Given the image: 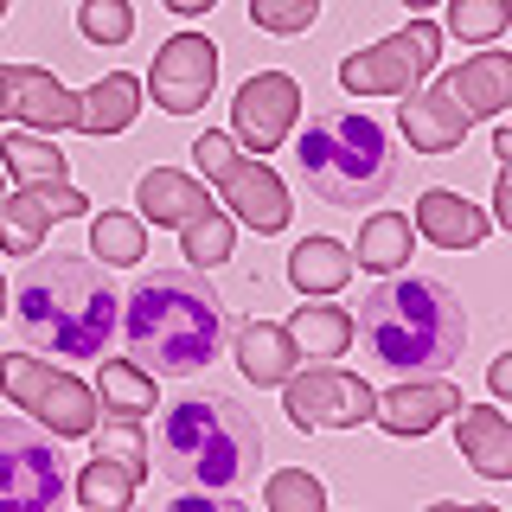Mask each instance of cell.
<instances>
[{"mask_svg":"<svg viewBox=\"0 0 512 512\" xmlns=\"http://www.w3.org/2000/svg\"><path fill=\"white\" fill-rule=\"evenodd\" d=\"M122 340L128 359L154 378H192L224 352L231 340V314H224V295L199 269H154L128 288L122 301Z\"/></svg>","mask_w":512,"mask_h":512,"instance_id":"cell-1","label":"cell"},{"mask_svg":"<svg viewBox=\"0 0 512 512\" xmlns=\"http://www.w3.org/2000/svg\"><path fill=\"white\" fill-rule=\"evenodd\" d=\"M122 295L103 276L96 256H32L13 282V327L26 346L52 352V359H103L116 340Z\"/></svg>","mask_w":512,"mask_h":512,"instance_id":"cell-2","label":"cell"},{"mask_svg":"<svg viewBox=\"0 0 512 512\" xmlns=\"http://www.w3.org/2000/svg\"><path fill=\"white\" fill-rule=\"evenodd\" d=\"M352 340H365V352L384 372H410V378H436L461 359L468 346V314H461L455 288L436 276H378L359 301Z\"/></svg>","mask_w":512,"mask_h":512,"instance_id":"cell-3","label":"cell"},{"mask_svg":"<svg viewBox=\"0 0 512 512\" xmlns=\"http://www.w3.org/2000/svg\"><path fill=\"white\" fill-rule=\"evenodd\" d=\"M148 455L180 493H231L263 461V429L231 391H186L160 410Z\"/></svg>","mask_w":512,"mask_h":512,"instance_id":"cell-4","label":"cell"},{"mask_svg":"<svg viewBox=\"0 0 512 512\" xmlns=\"http://www.w3.org/2000/svg\"><path fill=\"white\" fill-rule=\"evenodd\" d=\"M295 167L308 180V192H320L327 205H346V212L378 205L397 180L391 135L372 116H359V109H320V116H308V128L295 141Z\"/></svg>","mask_w":512,"mask_h":512,"instance_id":"cell-5","label":"cell"},{"mask_svg":"<svg viewBox=\"0 0 512 512\" xmlns=\"http://www.w3.org/2000/svg\"><path fill=\"white\" fill-rule=\"evenodd\" d=\"M71 474H64L58 436L26 416H0V512H64Z\"/></svg>","mask_w":512,"mask_h":512,"instance_id":"cell-6","label":"cell"},{"mask_svg":"<svg viewBox=\"0 0 512 512\" xmlns=\"http://www.w3.org/2000/svg\"><path fill=\"white\" fill-rule=\"evenodd\" d=\"M0 391L13 397V410H26L32 423H45L52 436H90L96 429V391L84 378L58 372L52 359L0 352Z\"/></svg>","mask_w":512,"mask_h":512,"instance_id":"cell-7","label":"cell"},{"mask_svg":"<svg viewBox=\"0 0 512 512\" xmlns=\"http://www.w3.org/2000/svg\"><path fill=\"white\" fill-rule=\"evenodd\" d=\"M436 58H442V26L410 20L404 32L378 39L372 52H352L340 64V84L352 96H404V90H416L429 71H436Z\"/></svg>","mask_w":512,"mask_h":512,"instance_id":"cell-8","label":"cell"},{"mask_svg":"<svg viewBox=\"0 0 512 512\" xmlns=\"http://www.w3.org/2000/svg\"><path fill=\"white\" fill-rule=\"evenodd\" d=\"M282 410L295 429H359L372 423L378 391L359 372H340V365H308V372L282 378Z\"/></svg>","mask_w":512,"mask_h":512,"instance_id":"cell-9","label":"cell"},{"mask_svg":"<svg viewBox=\"0 0 512 512\" xmlns=\"http://www.w3.org/2000/svg\"><path fill=\"white\" fill-rule=\"evenodd\" d=\"M212 84H218V45L205 39V32H173V39L160 45L154 71H148V90H154V103L167 109V116L205 109Z\"/></svg>","mask_w":512,"mask_h":512,"instance_id":"cell-10","label":"cell"},{"mask_svg":"<svg viewBox=\"0 0 512 512\" xmlns=\"http://www.w3.org/2000/svg\"><path fill=\"white\" fill-rule=\"evenodd\" d=\"M301 116V84L288 71H256L231 103V135L244 141L250 154H276L288 141V128Z\"/></svg>","mask_w":512,"mask_h":512,"instance_id":"cell-11","label":"cell"},{"mask_svg":"<svg viewBox=\"0 0 512 512\" xmlns=\"http://www.w3.org/2000/svg\"><path fill=\"white\" fill-rule=\"evenodd\" d=\"M84 212H90V199L71 180L20 186L13 199H0V250H7V256H39L45 231H52L58 218H84Z\"/></svg>","mask_w":512,"mask_h":512,"instance_id":"cell-12","label":"cell"},{"mask_svg":"<svg viewBox=\"0 0 512 512\" xmlns=\"http://www.w3.org/2000/svg\"><path fill=\"white\" fill-rule=\"evenodd\" d=\"M0 122H26L39 135L77 128V96L45 64H0Z\"/></svg>","mask_w":512,"mask_h":512,"instance_id":"cell-13","label":"cell"},{"mask_svg":"<svg viewBox=\"0 0 512 512\" xmlns=\"http://www.w3.org/2000/svg\"><path fill=\"white\" fill-rule=\"evenodd\" d=\"M218 192H224V205H231V218L237 224H250L256 237H276L282 224H288V186L276 180V167L269 160H256V154H237L231 167L218 173Z\"/></svg>","mask_w":512,"mask_h":512,"instance_id":"cell-14","label":"cell"},{"mask_svg":"<svg viewBox=\"0 0 512 512\" xmlns=\"http://www.w3.org/2000/svg\"><path fill=\"white\" fill-rule=\"evenodd\" d=\"M455 410H461V391L436 372V378H410V384H397V391H378L372 423H384L391 436H429V429H442Z\"/></svg>","mask_w":512,"mask_h":512,"instance_id":"cell-15","label":"cell"},{"mask_svg":"<svg viewBox=\"0 0 512 512\" xmlns=\"http://www.w3.org/2000/svg\"><path fill=\"white\" fill-rule=\"evenodd\" d=\"M442 90L468 109V122H500L512 109V52H474L461 71L442 77Z\"/></svg>","mask_w":512,"mask_h":512,"instance_id":"cell-16","label":"cell"},{"mask_svg":"<svg viewBox=\"0 0 512 512\" xmlns=\"http://www.w3.org/2000/svg\"><path fill=\"white\" fill-rule=\"evenodd\" d=\"M397 122H404V135H410L416 154H455L461 141H468V128H474L468 109H461L442 84H436V90H404Z\"/></svg>","mask_w":512,"mask_h":512,"instance_id":"cell-17","label":"cell"},{"mask_svg":"<svg viewBox=\"0 0 512 512\" xmlns=\"http://www.w3.org/2000/svg\"><path fill=\"white\" fill-rule=\"evenodd\" d=\"M487 231H493V218L448 186H429L416 199V237H429L436 250H474V244H487Z\"/></svg>","mask_w":512,"mask_h":512,"instance_id":"cell-18","label":"cell"},{"mask_svg":"<svg viewBox=\"0 0 512 512\" xmlns=\"http://www.w3.org/2000/svg\"><path fill=\"white\" fill-rule=\"evenodd\" d=\"M455 416H461L455 423L461 461H468L474 474H487V480H512V423H506V410H493V404L468 410L461 404Z\"/></svg>","mask_w":512,"mask_h":512,"instance_id":"cell-19","label":"cell"},{"mask_svg":"<svg viewBox=\"0 0 512 512\" xmlns=\"http://www.w3.org/2000/svg\"><path fill=\"white\" fill-rule=\"evenodd\" d=\"M205 186L192 180V173H173V167H154V173H141V186H135V218L141 224H173L180 231L186 218H199L205 212Z\"/></svg>","mask_w":512,"mask_h":512,"instance_id":"cell-20","label":"cell"},{"mask_svg":"<svg viewBox=\"0 0 512 512\" xmlns=\"http://www.w3.org/2000/svg\"><path fill=\"white\" fill-rule=\"evenodd\" d=\"M135 116H141V77H128V71L96 77V84L77 96V128H84V135H122Z\"/></svg>","mask_w":512,"mask_h":512,"instance_id":"cell-21","label":"cell"},{"mask_svg":"<svg viewBox=\"0 0 512 512\" xmlns=\"http://www.w3.org/2000/svg\"><path fill=\"white\" fill-rule=\"evenodd\" d=\"M288 282L301 288V301L308 295H340L352 282V250L340 237H301V244L288 250Z\"/></svg>","mask_w":512,"mask_h":512,"instance_id":"cell-22","label":"cell"},{"mask_svg":"<svg viewBox=\"0 0 512 512\" xmlns=\"http://www.w3.org/2000/svg\"><path fill=\"white\" fill-rule=\"evenodd\" d=\"M237 365H244L250 384H282L301 365V352L288 340V327H276V320H244L237 327Z\"/></svg>","mask_w":512,"mask_h":512,"instance_id":"cell-23","label":"cell"},{"mask_svg":"<svg viewBox=\"0 0 512 512\" xmlns=\"http://www.w3.org/2000/svg\"><path fill=\"white\" fill-rule=\"evenodd\" d=\"M288 340L301 359H340L352 346V314L333 308L327 295H308V308H295V320H288Z\"/></svg>","mask_w":512,"mask_h":512,"instance_id":"cell-24","label":"cell"},{"mask_svg":"<svg viewBox=\"0 0 512 512\" xmlns=\"http://www.w3.org/2000/svg\"><path fill=\"white\" fill-rule=\"evenodd\" d=\"M416 250V224L404 212H372L359 224V244H352V256H359V269H372V276H391V269H404Z\"/></svg>","mask_w":512,"mask_h":512,"instance_id":"cell-25","label":"cell"},{"mask_svg":"<svg viewBox=\"0 0 512 512\" xmlns=\"http://www.w3.org/2000/svg\"><path fill=\"white\" fill-rule=\"evenodd\" d=\"M0 167H7L20 186H52V180H64L71 160L58 154L52 135H39V128H13V135H0Z\"/></svg>","mask_w":512,"mask_h":512,"instance_id":"cell-26","label":"cell"},{"mask_svg":"<svg viewBox=\"0 0 512 512\" xmlns=\"http://www.w3.org/2000/svg\"><path fill=\"white\" fill-rule=\"evenodd\" d=\"M96 404L116 416H148L154 404V372H141L135 359H103L96 365Z\"/></svg>","mask_w":512,"mask_h":512,"instance_id":"cell-27","label":"cell"},{"mask_svg":"<svg viewBox=\"0 0 512 512\" xmlns=\"http://www.w3.org/2000/svg\"><path fill=\"white\" fill-rule=\"evenodd\" d=\"M135 487H141V480L128 468L90 455L84 474H77V506H84V512H128V506H135Z\"/></svg>","mask_w":512,"mask_h":512,"instance_id":"cell-28","label":"cell"},{"mask_svg":"<svg viewBox=\"0 0 512 512\" xmlns=\"http://www.w3.org/2000/svg\"><path fill=\"white\" fill-rule=\"evenodd\" d=\"M231 244H237V218H231V212H218V205H205L199 218H186V224H180V256H186L192 269L224 263V256H231Z\"/></svg>","mask_w":512,"mask_h":512,"instance_id":"cell-29","label":"cell"},{"mask_svg":"<svg viewBox=\"0 0 512 512\" xmlns=\"http://www.w3.org/2000/svg\"><path fill=\"white\" fill-rule=\"evenodd\" d=\"M90 256H103V263H141V256H148V224L135 212L90 218Z\"/></svg>","mask_w":512,"mask_h":512,"instance_id":"cell-30","label":"cell"},{"mask_svg":"<svg viewBox=\"0 0 512 512\" xmlns=\"http://www.w3.org/2000/svg\"><path fill=\"white\" fill-rule=\"evenodd\" d=\"M90 455L116 461V468H128L135 480H148V436H141V416H116V423L90 429Z\"/></svg>","mask_w":512,"mask_h":512,"instance_id":"cell-31","label":"cell"},{"mask_svg":"<svg viewBox=\"0 0 512 512\" xmlns=\"http://www.w3.org/2000/svg\"><path fill=\"white\" fill-rule=\"evenodd\" d=\"M512 26V0H448V32L468 45H493Z\"/></svg>","mask_w":512,"mask_h":512,"instance_id":"cell-32","label":"cell"},{"mask_svg":"<svg viewBox=\"0 0 512 512\" xmlns=\"http://www.w3.org/2000/svg\"><path fill=\"white\" fill-rule=\"evenodd\" d=\"M263 506L269 512H327V487L308 468H282V474H269Z\"/></svg>","mask_w":512,"mask_h":512,"instance_id":"cell-33","label":"cell"},{"mask_svg":"<svg viewBox=\"0 0 512 512\" xmlns=\"http://www.w3.org/2000/svg\"><path fill=\"white\" fill-rule=\"evenodd\" d=\"M77 32H84L90 45H122L128 32H135V7H128V0H84V7H77Z\"/></svg>","mask_w":512,"mask_h":512,"instance_id":"cell-34","label":"cell"},{"mask_svg":"<svg viewBox=\"0 0 512 512\" xmlns=\"http://www.w3.org/2000/svg\"><path fill=\"white\" fill-rule=\"evenodd\" d=\"M314 13H320V0H250V26L256 32H276V39L308 32Z\"/></svg>","mask_w":512,"mask_h":512,"instance_id":"cell-35","label":"cell"},{"mask_svg":"<svg viewBox=\"0 0 512 512\" xmlns=\"http://www.w3.org/2000/svg\"><path fill=\"white\" fill-rule=\"evenodd\" d=\"M192 160H199V173H205V180H218V173L237 160V141H231V135H212V128H205V135L192 141Z\"/></svg>","mask_w":512,"mask_h":512,"instance_id":"cell-36","label":"cell"},{"mask_svg":"<svg viewBox=\"0 0 512 512\" xmlns=\"http://www.w3.org/2000/svg\"><path fill=\"white\" fill-rule=\"evenodd\" d=\"M167 512H250V506L231 500V493H180Z\"/></svg>","mask_w":512,"mask_h":512,"instance_id":"cell-37","label":"cell"},{"mask_svg":"<svg viewBox=\"0 0 512 512\" xmlns=\"http://www.w3.org/2000/svg\"><path fill=\"white\" fill-rule=\"evenodd\" d=\"M493 224L512 231V160H500V173H493Z\"/></svg>","mask_w":512,"mask_h":512,"instance_id":"cell-38","label":"cell"},{"mask_svg":"<svg viewBox=\"0 0 512 512\" xmlns=\"http://www.w3.org/2000/svg\"><path fill=\"white\" fill-rule=\"evenodd\" d=\"M487 384H493V397H512V352H500V359L487 365Z\"/></svg>","mask_w":512,"mask_h":512,"instance_id":"cell-39","label":"cell"},{"mask_svg":"<svg viewBox=\"0 0 512 512\" xmlns=\"http://www.w3.org/2000/svg\"><path fill=\"white\" fill-rule=\"evenodd\" d=\"M160 7H173V13H205V7H218V0H160Z\"/></svg>","mask_w":512,"mask_h":512,"instance_id":"cell-40","label":"cell"},{"mask_svg":"<svg viewBox=\"0 0 512 512\" xmlns=\"http://www.w3.org/2000/svg\"><path fill=\"white\" fill-rule=\"evenodd\" d=\"M429 512H500V506H455V500H442V506H429Z\"/></svg>","mask_w":512,"mask_h":512,"instance_id":"cell-41","label":"cell"},{"mask_svg":"<svg viewBox=\"0 0 512 512\" xmlns=\"http://www.w3.org/2000/svg\"><path fill=\"white\" fill-rule=\"evenodd\" d=\"M404 7H410V13H423V7H436V0H404Z\"/></svg>","mask_w":512,"mask_h":512,"instance_id":"cell-42","label":"cell"},{"mask_svg":"<svg viewBox=\"0 0 512 512\" xmlns=\"http://www.w3.org/2000/svg\"><path fill=\"white\" fill-rule=\"evenodd\" d=\"M0 20H7V0H0Z\"/></svg>","mask_w":512,"mask_h":512,"instance_id":"cell-43","label":"cell"},{"mask_svg":"<svg viewBox=\"0 0 512 512\" xmlns=\"http://www.w3.org/2000/svg\"><path fill=\"white\" fill-rule=\"evenodd\" d=\"M0 301H7V288H0Z\"/></svg>","mask_w":512,"mask_h":512,"instance_id":"cell-44","label":"cell"}]
</instances>
